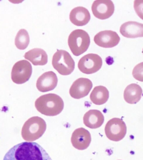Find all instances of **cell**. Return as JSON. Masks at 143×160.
Here are the masks:
<instances>
[{
  "label": "cell",
  "instance_id": "cell-19",
  "mask_svg": "<svg viewBox=\"0 0 143 160\" xmlns=\"http://www.w3.org/2000/svg\"><path fill=\"white\" fill-rule=\"evenodd\" d=\"M109 97V93L108 89L102 86L95 87L90 95L91 102L98 105L105 104L108 101Z\"/></svg>",
  "mask_w": 143,
  "mask_h": 160
},
{
  "label": "cell",
  "instance_id": "cell-5",
  "mask_svg": "<svg viewBox=\"0 0 143 160\" xmlns=\"http://www.w3.org/2000/svg\"><path fill=\"white\" fill-rule=\"evenodd\" d=\"M52 65L54 68L62 76H67L75 69V62L71 55L65 50H60L54 54Z\"/></svg>",
  "mask_w": 143,
  "mask_h": 160
},
{
  "label": "cell",
  "instance_id": "cell-7",
  "mask_svg": "<svg viewBox=\"0 0 143 160\" xmlns=\"http://www.w3.org/2000/svg\"><path fill=\"white\" fill-rule=\"evenodd\" d=\"M32 72V68L27 60H21L16 62L12 71V79L14 83L22 84L29 81Z\"/></svg>",
  "mask_w": 143,
  "mask_h": 160
},
{
  "label": "cell",
  "instance_id": "cell-17",
  "mask_svg": "<svg viewBox=\"0 0 143 160\" xmlns=\"http://www.w3.org/2000/svg\"><path fill=\"white\" fill-rule=\"evenodd\" d=\"M24 57L34 66H44L47 63L48 55L42 49L37 48L32 49L26 53Z\"/></svg>",
  "mask_w": 143,
  "mask_h": 160
},
{
  "label": "cell",
  "instance_id": "cell-20",
  "mask_svg": "<svg viewBox=\"0 0 143 160\" xmlns=\"http://www.w3.org/2000/svg\"><path fill=\"white\" fill-rule=\"evenodd\" d=\"M30 42L29 33L26 30L21 29L18 31L15 39V44L17 48L20 50L26 49Z\"/></svg>",
  "mask_w": 143,
  "mask_h": 160
},
{
  "label": "cell",
  "instance_id": "cell-8",
  "mask_svg": "<svg viewBox=\"0 0 143 160\" xmlns=\"http://www.w3.org/2000/svg\"><path fill=\"white\" fill-rule=\"evenodd\" d=\"M103 61L99 55L89 53L82 57L78 63V68L82 73L91 74L98 72L101 68Z\"/></svg>",
  "mask_w": 143,
  "mask_h": 160
},
{
  "label": "cell",
  "instance_id": "cell-12",
  "mask_svg": "<svg viewBox=\"0 0 143 160\" xmlns=\"http://www.w3.org/2000/svg\"><path fill=\"white\" fill-rule=\"evenodd\" d=\"M71 141L72 146L77 149H86L91 144V133L88 130L84 128H77L72 133Z\"/></svg>",
  "mask_w": 143,
  "mask_h": 160
},
{
  "label": "cell",
  "instance_id": "cell-13",
  "mask_svg": "<svg viewBox=\"0 0 143 160\" xmlns=\"http://www.w3.org/2000/svg\"><path fill=\"white\" fill-rule=\"evenodd\" d=\"M58 83L56 74L53 71L44 72L37 80L36 87L39 92H46L55 89Z\"/></svg>",
  "mask_w": 143,
  "mask_h": 160
},
{
  "label": "cell",
  "instance_id": "cell-6",
  "mask_svg": "<svg viewBox=\"0 0 143 160\" xmlns=\"http://www.w3.org/2000/svg\"><path fill=\"white\" fill-rule=\"evenodd\" d=\"M105 132L108 139L118 142L122 140L126 135V125L121 119L113 118L107 123L105 128Z\"/></svg>",
  "mask_w": 143,
  "mask_h": 160
},
{
  "label": "cell",
  "instance_id": "cell-10",
  "mask_svg": "<svg viewBox=\"0 0 143 160\" xmlns=\"http://www.w3.org/2000/svg\"><path fill=\"white\" fill-rule=\"evenodd\" d=\"M94 41L98 46L108 48L118 45L120 41V38L115 32L105 30L97 33L95 36Z\"/></svg>",
  "mask_w": 143,
  "mask_h": 160
},
{
  "label": "cell",
  "instance_id": "cell-9",
  "mask_svg": "<svg viewBox=\"0 0 143 160\" xmlns=\"http://www.w3.org/2000/svg\"><path fill=\"white\" fill-rule=\"evenodd\" d=\"M114 5L111 0H96L92 6V11L96 18L101 20L107 19L114 13Z\"/></svg>",
  "mask_w": 143,
  "mask_h": 160
},
{
  "label": "cell",
  "instance_id": "cell-23",
  "mask_svg": "<svg viewBox=\"0 0 143 160\" xmlns=\"http://www.w3.org/2000/svg\"><path fill=\"white\" fill-rule=\"evenodd\" d=\"M142 53H143V49Z\"/></svg>",
  "mask_w": 143,
  "mask_h": 160
},
{
  "label": "cell",
  "instance_id": "cell-3",
  "mask_svg": "<svg viewBox=\"0 0 143 160\" xmlns=\"http://www.w3.org/2000/svg\"><path fill=\"white\" fill-rule=\"evenodd\" d=\"M46 129L47 124L44 119L37 116L32 117L23 125L22 138L27 141H35L42 136Z\"/></svg>",
  "mask_w": 143,
  "mask_h": 160
},
{
  "label": "cell",
  "instance_id": "cell-14",
  "mask_svg": "<svg viewBox=\"0 0 143 160\" xmlns=\"http://www.w3.org/2000/svg\"><path fill=\"white\" fill-rule=\"evenodd\" d=\"M120 32L122 35L125 38H143V24L136 22H126L121 26Z\"/></svg>",
  "mask_w": 143,
  "mask_h": 160
},
{
  "label": "cell",
  "instance_id": "cell-18",
  "mask_svg": "<svg viewBox=\"0 0 143 160\" xmlns=\"http://www.w3.org/2000/svg\"><path fill=\"white\" fill-rule=\"evenodd\" d=\"M142 93V89L140 86L132 83L128 85L124 90V100L129 104H136L141 99Z\"/></svg>",
  "mask_w": 143,
  "mask_h": 160
},
{
  "label": "cell",
  "instance_id": "cell-4",
  "mask_svg": "<svg viewBox=\"0 0 143 160\" xmlns=\"http://www.w3.org/2000/svg\"><path fill=\"white\" fill-rule=\"evenodd\" d=\"M91 39L88 33L82 29H76L68 37V44L72 52L78 56L86 52L90 46Z\"/></svg>",
  "mask_w": 143,
  "mask_h": 160
},
{
  "label": "cell",
  "instance_id": "cell-11",
  "mask_svg": "<svg viewBox=\"0 0 143 160\" xmlns=\"http://www.w3.org/2000/svg\"><path fill=\"white\" fill-rule=\"evenodd\" d=\"M92 87V83L89 79L81 78L73 82L69 92L72 98L80 99L87 96Z\"/></svg>",
  "mask_w": 143,
  "mask_h": 160
},
{
  "label": "cell",
  "instance_id": "cell-22",
  "mask_svg": "<svg viewBox=\"0 0 143 160\" xmlns=\"http://www.w3.org/2000/svg\"><path fill=\"white\" fill-rule=\"evenodd\" d=\"M134 8L136 14L143 20V0L134 1Z\"/></svg>",
  "mask_w": 143,
  "mask_h": 160
},
{
  "label": "cell",
  "instance_id": "cell-16",
  "mask_svg": "<svg viewBox=\"0 0 143 160\" xmlns=\"http://www.w3.org/2000/svg\"><path fill=\"white\" fill-rule=\"evenodd\" d=\"M104 122V116L98 110H90L84 115V124L91 129L98 128L102 126Z\"/></svg>",
  "mask_w": 143,
  "mask_h": 160
},
{
  "label": "cell",
  "instance_id": "cell-21",
  "mask_svg": "<svg viewBox=\"0 0 143 160\" xmlns=\"http://www.w3.org/2000/svg\"><path fill=\"white\" fill-rule=\"evenodd\" d=\"M133 77L141 82H143V62L138 64L132 71Z\"/></svg>",
  "mask_w": 143,
  "mask_h": 160
},
{
  "label": "cell",
  "instance_id": "cell-2",
  "mask_svg": "<svg viewBox=\"0 0 143 160\" xmlns=\"http://www.w3.org/2000/svg\"><path fill=\"white\" fill-rule=\"evenodd\" d=\"M35 106L38 111L47 116L58 115L64 109L62 98L55 93L43 95L36 100Z\"/></svg>",
  "mask_w": 143,
  "mask_h": 160
},
{
  "label": "cell",
  "instance_id": "cell-1",
  "mask_svg": "<svg viewBox=\"0 0 143 160\" xmlns=\"http://www.w3.org/2000/svg\"><path fill=\"white\" fill-rule=\"evenodd\" d=\"M3 160H52L45 150L36 142H23L10 149Z\"/></svg>",
  "mask_w": 143,
  "mask_h": 160
},
{
  "label": "cell",
  "instance_id": "cell-15",
  "mask_svg": "<svg viewBox=\"0 0 143 160\" xmlns=\"http://www.w3.org/2000/svg\"><path fill=\"white\" fill-rule=\"evenodd\" d=\"M70 19L72 23L77 26L86 25L91 19V14L87 8L78 7L72 10L70 14Z\"/></svg>",
  "mask_w": 143,
  "mask_h": 160
}]
</instances>
